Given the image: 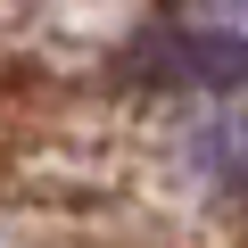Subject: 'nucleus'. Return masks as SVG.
<instances>
[{
    "mask_svg": "<svg viewBox=\"0 0 248 248\" xmlns=\"http://www.w3.org/2000/svg\"><path fill=\"white\" fill-rule=\"evenodd\" d=\"M199 157H207V174H223L232 190H248V116L207 124V133H199Z\"/></svg>",
    "mask_w": 248,
    "mask_h": 248,
    "instance_id": "1",
    "label": "nucleus"
},
{
    "mask_svg": "<svg viewBox=\"0 0 248 248\" xmlns=\"http://www.w3.org/2000/svg\"><path fill=\"white\" fill-rule=\"evenodd\" d=\"M207 9V25H223V33H248V0H199Z\"/></svg>",
    "mask_w": 248,
    "mask_h": 248,
    "instance_id": "2",
    "label": "nucleus"
}]
</instances>
